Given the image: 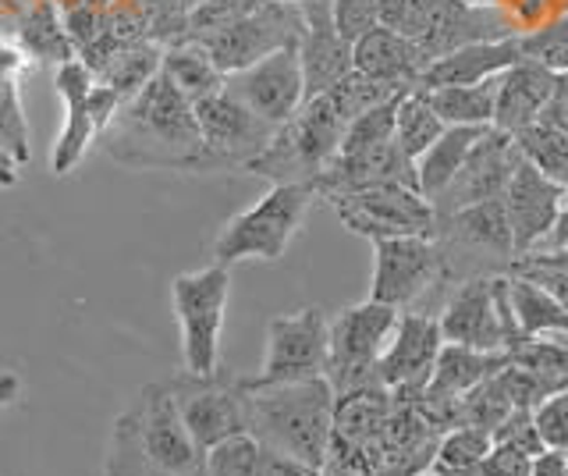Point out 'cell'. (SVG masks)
<instances>
[{
    "label": "cell",
    "instance_id": "1",
    "mask_svg": "<svg viewBox=\"0 0 568 476\" xmlns=\"http://www.w3.org/2000/svg\"><path fill=\"white\" fill-rule=\"evenodd\" d=\"M97 146L129 171L200 174L206 161L195 108L160 72L106 121Z\"/></svg>",
    "mask_w": 568,
    "mask_h": 476
},
{
    "label": "cell",
    "instance_id": "2",
    "mask_svg": "<svg viewBox=\"0 0 568 476\" xmlns=\"http://www.w3.org/2000/svg\"><path fill=\"white\" fill-rule=\"evenodd\" d=\"M103 476H206V452L185 431L168 381L146 384L114 419Z\"/></svg>",
    "mask_w": 568,
    "mask_h": 476
},
{
    "label": "cell",
    "instance_id": "3",
    "mask_svg": "<svg viewBox=\"0 0 568 476\" xmlns=\"http://www.w3.org/2000/svg\"><path fill=\"white\" fill-rule=\"evenodd\" d=\"M334 431V387L327 377L248 387V437L266 452L324 469Z\"/></svg>",
    "mask_w": 568,
    "mask_h": 476
},
{
    "label": "cell",
    "instance_id": "4",
    "mask_svg": "<svg viewBox=\"0 0 568 476\" xmlns=\"http://www.w3.org/2000/svg\"><path fill=\"white\" fill-rule=\"evenodd\" d=\"M348 125L352 118L342 111V103L331 93H320L302 103L292 121H284L271 143H266V150L245 171L256 174V179H266L271 185H313L334 161Z\"/></svg>",
    "mask_w": 568,
    "mask_h": 476
},
{
    "label": "cell",
    "instance_id": "5",
    "mask_svg": "<svg viewBox=\"0 0 568 476\" xmlns=\"http://www.w3.org/2000/svg\"><path fill=\"white\" fill-rule=\"evenodd\" d=\"M316 200V189L306 182L271 185L266 196H260L253 206L235 214L217 232V239L210 245L213 263H224V267H235L242 260L277 263L288 253L298 227L306 224V214Z\"/></svg>",
    "mask_w": 568,
    "mask_h": 476
},
{
    "label": "cell",
    "instance_id": "6",
    "mask_svg": "<svg viewBox=\"0 0 568 476\" xmlns=\"http://www.w3.org/2000/svg\"><path fill=\"white\" fill-rule=\"evenodd\" d=\"M168 387L185 431L203 452L227 437L248 434V377L235 374V369L217 366L210 374L178 369Z\"/></svg>",
    "mask_w": 568,
    "mask_h": 476
},
{
    "label": "cell",
    "instance_id": "7",
    "mask_svg": "<svg viewBox=\"0 0 568 476\" xmlns=\"http://www.w3.org/2000/svg\"><path fill=\"white\" fill-rule=\"evenodd\" d=\"M231 298V267L210 263L171 281L174 321L182 327V369L210 374L221 366V331Z\"/></svg>",
    "mask_w": 568,
    "mask_h": 476
},
{
    "label": "cell",
    "instance_id": "8",
    "mask_svg": "<svg viewBox=\"0 0 568 476\" xmlns=\"http://www.w3.org/2000/svg\"><path fill=\"white\" fill-rule=\"evenodd\" d=\"M395 306L384 303H355L334 313L331 321V356H327V381L334 395L363 392V387H381L377 363L390 342V331L398 324Z\"/></svg>",
    "mask_w": 568,
    "mask_h": 476
},
{
    "label": "cell",
    "instance_id": "9",
    "mask_svg": "<svg viewBox=\"0 0 568 476\" xmlns=\"http://www.w3.org/2000/svg\"><path fill=\"white\" fill-rule=\"evenodd\" d=\"M331 356V316L320 306H302L281 313L266 324V352L260 374L248 377V387L292 384L327 374Z\"/></svg>",
    "mask_w": 568,
    "mask_h": 476
},
{
    "label": "cell",
    "instance_id": "10",
    "mask_svg": "<svg viewBox=\"0 0 568 476\" xmlns=\"http://www.w3.org/2000/svg\"><path fill=\"white\" fill-rule=\"evenodd\" d=\"M352 235L369 242L377 239H437V210L430 200H423L419 189L408 185H373L359 192L327 200Z\"/></svg>",
    "mask_w": 568,
    "mask_h": 476
},
{
    "label": "cell",
    "instance_id": "11",
    "mask_svg": "<svg viewBox=\"0 0 568 476\" xmlns=\"http://www.w3.org/2000/svg\"><path fill=\"white\" fill-rule=\"evenodd\" d=\"M448 263L437 239H377L373 242V281H369V298L373 303L408 310L416 306L426 292L444 285Z\"/></svg>",
    "mask_w": 568,
    "mask_h": 476
},
{
    "label": "cell",
    "instance_id": "12",
    "mask_svg": "<svg viewBox=\"0 0 568 476\" xmlns=\"http://www.w3.org/2000/svg\"><path fill=\"white\" fill-rule=\"evenodd\" d=\"M302 37V11L298 0H266L263 8L245 14L235 26L200 37V43L210 61L221 68L224 75H235L242 68L263 61L266 54L284 47H298Z\"/></svg>",
    "mask_w": 568,
    "mask_h": 476
},
{
    "label": "cell",
    "instance_id": "13",
    "mask_svg": "<svg viewBox=\"0 0 568 476\" xmlns=\"http://www.w3.org/2000/svg\"><path fill=\"white\" fill-rule=\"evenodd\" d=\"M192 108L206 150L203 171H245L277 132L271 121L253 114L227 90L210 93L200 103H192Z\"/></svg>",
    "mask_w": 568,
    "mask_h": 476
},
{
    "label": "cell",
    "instance_id": "14",
    "mask_svg": "<svg viewBox=\"0 0 568 476\" xmlns=\"http://www.w3.org/2000/svg\"><path fill=\"white\" fill-rule=\"evenodd\" d=\"M505 281L508 271L462 277L437 313L444 342L466 345L476 352H505L508 348V331L501 321Z\"/></svg>",
    "mask_w": 568,
    "mask_h": 476
},
{
    "label": "cell",
    "instance_id": "15",
    "mask_svg": "<svg viewBox=\"0 0 568 476\" xmlns=\"http://www.w3.org/2000/svg\"><path fill=\"white\" fill-rule=\"evenodd\" d=\"M224 90L242 100L248 111L271 121L281 129L284 121H292L298 108L306 103V79H302L298 47H284L266 54L263 61L242 68V72L224 79Z\"/></svg>",
    "mask_w": 568,
    "mask_h": 476
},
{
    "label": "cell",
    "instance_id": "16",
    "mask_svg": "<svg viewBox=\"0 0 568 476\" xmlns=\"http://www.w3.org/2000/svg\"><path fill=\"white\" fill-rule=\"evenodd\" d=\"M437 245L452 277L458 274L466 256H476L479 263H497V267L508 271L515 260V245L505 200H484L466 210H455L448 217H437Z\"/></svg>",
    "mask_w": 568,
    "mask_h": 476
},
{
    "label": "cell",
    "instance_id": "17",
    "mask_svg": "<svg viewBox=\"0 0 568 476\" xmlns=\"http://www.w3.org/2000/svg\"><path fill=\"white\" fill-rule=\"evenodd\" d=\"M519 164H523V150L515 143V135L490 125L476 139V146L469 150L466 164L458 168L452 185L434 200L437 217H448L455 210H466L473 203L505 196V189Z\"/></svg>",
    "mask_w": 568,
    "mask_h": 476
},
{
    "label": "cell",
    "instance_id": "18",
    "mask_svg": "<svg viewBox=\"0 0 568 476\" xmlns=\"http://www.w3.org/2000/svg\"><path fill=\"white\" fill-rule=\"evenodd\" d=\"M444 334L434 313H398V324L390 331V342L377 363L381 387L395 395H423L434 377Z\"/></svg>",
    "mask_w": 568,
    "mask_h": 476
},
{
    "label": "cell",
    "instance_id": "19",
    "mask_svg": "<svg viewBox=\"0 0 568 476\" xmlns=\"http://www.w3.org/2000/svg\"><path fill=\"white\" fill-rule=\"evenodd\" d=\"M501 200H505V214H508V227H511L515 260H519L547 239V232L558 221L561 203L568 200V192L558 182H550L544 171H537L523 156V164L515 168Z\"/></svg>",
    "mask_w": 568,
    "mask_h": 476
},
{
    "label": "cell",
    "instance_id": "20",
    "mask_svg": "<svg viewBox=\"0 0 568 476\" xmlns=\"http://www.w3.org/2000/svg\"><path fill=\"white\" fill-rule=\"evenodd\" d=\"M298 11H302L298 61H302V79H306V100H313L355 72L352 43L334 26L331 0H298Z\"/></svg>",
    "mask_w": 568,
    "mask_h": 476
},
{
    "label": "cell",
    "instance_id": "21",
    "mask_svg": "<svg viewBox=\"0 0 568 476\" xmlns=\"http://www.w3.org/2000/svg\"><path fill=\"white\" fill-rule=\"evenodd\" d=\"M93 85H97L93 72H89L79 58L53 72V90L64 100V114H68L50 153V171L58 174V179L75 171L82 164V156L89 153V146H97V139H100V125L93 114Z\"/></svg>",
    "mask_w": 568,
    "mask_h": 476
},
{
    "label": "cell",
    "instance_id": "22",
    "mask_svg": "<svg viewBox=\"0 0 568 476\" xmlns=\"http://www.w3.org/2000/svg\"><path fill=\"white\" fill-rule=\"evenodd\" d=\"M426 54L416 40L402 37L395 29H369L359 43H352V68L359 75L395 85V90H416L419 75L426 72Z\"/></svg>",
    "mask_w": 568,
    "mask_h": 476
},
{
    "label": "cell",
    "instance_id": "23",
    "mask_svg": "<svg viewBox=\"0 0 568 476\" xmlns=\"http://www.w3.org/2000/svg\"><path fill=\"white\" fill-rule=\"evenodd\" d=\"M515 61H523L519 37L466 43V47L452 50V54H444V58L426 64V72L419 75L416 90H440V85H476V82H487V79H497L501 72H508Z\"/></svg>",
    "mask_w": 568,
    "mask_h": 476
},
{
    "label": "cell",
    "instance_id": "24",
    "mask_svg": "<svg viewBox=\"0 0 568 476\" xmlns=\"http://www.w3.org/2000/svg\"><path fill=\"white\" fill-rule=\"evenodd\" d=\"M550 68L537 61H515L508 72L497 75V108H494V129H501L508 135H519L523 129L537 125V118L544 111V103L555 85Z\"/></svg>",
    "mask_w": 568,
    "mask_h": 476
},
{
    "label": "cell",
    "instance_id": "25",
    "mask_svg": "<svg viewBox=\"0 0 568 476\" xmlns=\"http://www.w3.org/2000/svg\"><path fill=\"white\" fill-rule=\"evenodd\" d=\"M508 366V352H476L466 345H440V356L434 366V377L426 384V398H440V402H455L462 395H469L476 384H484L494 377L497 369Z\"/></svg>",
    "mask_w": 568,
    "mask_h": 476
},
{
    "label": "cell",
    "instance_id": "26",
    "mask_svg": "<svg viewBox=\"0 0 568 476\" xmlns=\"http://www.w3.org/2000/svg\"><path fill=\"white\" fill-rule=\"evenodd\" d=\"M18 47L26 50L29 61H43L61 68L75 61V43L64 29V11L58 0H36V4L18 19Z\"/></svg>",
    "mask_w": 568,
    "mask_h": 476
},
{
    "label": "cell",
    "instance_id": "27",
    "mask_svg": "<svg viewBox=\"0 0 568 476\" xmlns=\"http://www.w3.org/2000/svg\"><path fill=\"white\" fill-rule=\"evenodd\" d=\"M508 298L523 338H568V313L547 288L508 271Z\"/></svg>",
    "mask_w": 568,
    "mask_h": 476
},
{
    "label": "cell",
    "instance_id": "28",
    "mask_svg": "<svg viewBox=\"0 0 568 476\" xmlns=\"http://www.w3.org/2000/svg\"><path fill=\"white\" fill-rule=\"evenodd\" d=\"M160 75H164L189 103H200L203 97L224 90V79H227L195 40H178V43L164 47Z\"/></svg>",
    "mask_w": 568,
    "mask_h": 476
},
{
    "label": "cell",
    "instance_id": "29",
    "mask_svg": "<svg viewBox=\"0 0 568 476\" xmlns=\"http://www.w3.org/2000/svg\"><path fill=\"white\" fill-rule=\"evenodd\" d=\"M487 129H476V125H455V129H444V135L437 143L426 150L419 161H416V182L423 200H437L444 189L452 185V179L458 174V168L466 164L469 150L476 146V139L484 135Z\"/></svg>",
    "mask_w": 568,
    "mask_h": 476
},
{
    "label": "cell",
    "instance_id": "30",
    "mask_svg": "<svg viewBox=\"0 0 568 476\" xmlns=\"http://www.w3.org/2000/svg\"><path fill=\"white\" fill-rule=\"evenodd\" d=\"M430 100L434 114L448 129L455 125H476L490 129L494 125V108H497V79L476 82V85H440V90H419Z\"/></svg>",
    "mask_w": 568,
    "mask_h": 476
},
{
    "label": "cell",
    "instance_id": "31",
    "mask_svg": "<svg viewBox=\"0 0 568 476\" xmlns=\"http://www.w3.org/2000/svg\"><path fill=\"white\" fill-rule=\"evenodd\" d=\"M160 61H164V47L153 40H139V43L121 47L118 54L106 58V64L100 72H93V79L111 85V90L129 103L142 85L160 72Z\"/></svg>",
    "mask_w": 568,
    "mask_h": 476
},
{
    "label": "cell",
    "instance_id": "32",
    "mask_svg": "<svg viewBox=\"0 0 568 476\" xmlns=\"http://www.w3.org/2000/svg\"><path fill=\"white\" fill-rule=\"evenodd\" d=\"M444 121L434 114L430 100L419 90H405L398 100V114H395V143L408 156V161H419V156L430 150L437 139L444 135Z\"/></svg>",
    "mask_w": 568,
    "mask_h": 476
},
{
    "label": "cell",
    "instance_id": "33",
    "mask_svg": "<svg viewBox=\"0 0 568 476\" xmlns=\"http://www.w3.org/2000/svg\"><path fill=\"white\" fill-rule=\"evenodd\" d=\"M515 143H519L526 161L544 171L550 182H558L565 192H568V135L558 132V129H547V125H529L515 135Z\"/></svg>",
    "mask_w": 568,
    "mask_h": 476
},
{
    "label": "cell",
    "instance_id": "34",
    "mask_svg": "<svg viewBox=\"0 0 568 476\" xmlns=\"http://www.w3.org/2000/svg\"><path fill=\"white\" fill-rule=\"evenodd\" d=\"M494 448V434L484 427H455L440 437L437 448V463L434 469H448V473H466L476 469Z\"/></svg>",
    "mask_w": 568,
    "mask_h": 476
},
{
    "label": "cell",
    "instance_id": "35",
    "mask_svg": "<svg viewBox=\"0 0 568 476\" xmlns=\"http://www.w3.org/2000/svg\"><path fill=\"white\" fill-rule=\"evenodd\" d=\"M519 47H523V58L537 61L558 75H568V11L558 14L555 22L519 32Z\"/></svg>",
    "mask_w": 568,
    "mask_h": 476
},
{
    "label": "cell",
    "instance_id": "36",
    "mask_svg": "<svg viewBox=\"0 0 568 476\" xmlns=\"http://www.w3.org/2000/svg\"><path fill=\"white\" fill-rule=\"evenodd\" d=\"M440 0H377V19L384 29H395L402 37L423 43L437 22Z\"/></svg>",
    "mask_w": 568,
    "mask_h": 476
},
{
    "label": "cell",
    "instance_id": "37",
    "mask_svg": "<svg viewBox=\"0 0 568 476\" xmlns=\"http://www.w3.org/2000/svg\"><path fill=\"white\" fill-rule=\"evenodd\" d=\"M260 455L256 437H227L206 452V476H260Z\"/></svg>",
    "mask_w": 568,
    "mask_h": 476
},
{
    "label": "cell",
    "instance_id": "38",
    "mask_svg": "<svg viewBox=\"0 0 568 476\" xmlns=\"http://www.w3.org/2000/svg\"><path fill=\"white\" fill-rule=\"evenodd\" d=\"M263 4H266V0H206V4L189 11V22H185V37L182 40H200V37H210V32H217V29L235 26L239 19L253 14Z\"/></svg>",
    "mask_w": 568,
    "mask_h": 476
},
{
    "label": "cell",
    "instance_id": "39",
    "mask_svg": "<svg viewBox=\"0 0 568 476\" xmlns=\"http://www.w3.org/2000/svg\"><path fill=\"white\" fill-rule=\"evenodd\" d=\"M532 427H537L544 448L568 452V384L532 409Z\"/></svg>",
    "mask_w": 568,
    "mask_h": 476
},
{
    "label": "cell",
    "instance_id": "40",
    "mask_svg": "<svg viewBox=\"0 0 568 476\" xmlns=\"http://www.w3.org/2000/svg\"><path fill=\"white\" fill-rule=\"evenodd\" d=\"M508 271L526 274L529 281H537V285L555 295L558 303L565 306V313H568V267H565V263L550 260V256H540V253H526L519 260H511Z\"/></svg>",
    "mask_w": 568,
    "mask_h": 476
},
{
    "label": "cell",
    "instance_id": "41",
    "mask_svg": "<svg viewBox=\"0 0 568 476\" xmlns=\"http://www.w3.org/2000/svg\"><path fill=\"white\" fill-rule=\"evenodd\" d=\"M334 26L348 43H359L369 29H377V0H331Z\"/></svg>",
    "mask_w": 568,
    "mask_h": 476
},
{
    "label": "cell",
    "instance_id": "42",
    "mask_svg": "<svg viewBox=\"0 0 568 476\" xmlns=\"http://www.w3.org/2000/svg\"><path fill=\"white\" fill-rule=\"evenodd\" d=\"M494 445H505V448L523 452L526 458H537L544 452V440H540L537 427H532V413L515 409L501 427L494 431Z\"/></svg>",
    "mask_w": 568,
    "mask_h": 476
},
{
    "label": "cell",
    "instance_id": "43",
    "mask_svg": "<svg viewBox=\"0 0 568 476\" xmlns=\"http://www.w3.org/2000/svg\"><path fill=\"white\" fill-rule=\"evenodd\" d=\"M537 121L568 135V75H555V85H550V97H547Z\"/></svg>",
    "mask_w": 568,
    "mask_h": 476
},
{
    "label": "cell",
    "instance_id": "44",
    "mask_svg": "<svg viewBox=\"0 0 568 476\" xmlns=\"http://www.w3.org/2000/svg\"><path fill=\"white\" fill-rule=\"evenodd\" d=\"M260 476H320V469H310L295 463V458H284L277 452H266L260 455Z\"/></svg>",
    "mask_w": 568,
    "mask_h": 476
},
{
    "label": "cell",
    "instance_id": "45",
    "mask_svg": "<svg viewBox=\"0 0 568 476\" xmlns=\"http://www.w3.org/2000/svg\"><path fill=\"white\" fill-rule=\"evenodd\" d=\"M532 253H568V200H565L561 210H558L555 227H550L547 239H544Z\"/></svg>",
    "mask_w": 568,
    "mask_h": 476
},
{
    "label": "cell",
    "instance_id": "46",
    "mask_svg": "<svg viewBox=\"0 0 568 476\" xmlns=\"http://www.w3.org/2000/svg\"><path fill=\"white\" fill-rule=\"evenodd\" d=\"M529 476H568V455L555 452V448H544L529 463Z\"/></svg>",
    "mask_w": 568,
    "mask_h": 476
},
{
    "label": "cell",
    "instance_id": "47",
    "mask_svg": "<svg viewBox=\"0 0 568 476\" xmlns=\"http://www.w3.org/2000/svg\"><path fill=\"white\" fill-rule=\"evenodd\" d=\"M22 398V377L14 369H0V413Z\"/></svg>",
    "mask_w": 568,
    "mask_h": 476
},
{
    "label": "cell",
    "instance_id": "48",
    "mask_svg": "<svg viewBox=\"0 0 568 476\" xmlns=\"http://www.w3.org/2000/svg\"><path fill=\"white\" fill-rule=\"evenodd\" d=\"M18 168H22V164H18L14 156L4 146H0V189L18 185Z\"/></svg>",
    "mask_w": 568,
    "mask_h": 476
},
{
    "label": "cell",
    "instance_id": "49",
    "mask_svg": "<svg viewBox=\"0 0 568 476\" xmlns=\"http://www.w3.org/2000/svg\"><path fill=\"white\" fill-rule=\"evenodd\" d=\"M61 4V11H71V8H79V4H85V0H58Z\"/></svg>",
    "mask_w": 568,
    "mask_h": 476
},
{
    "label": "cell",
    "instance_id": "50",
    "mask_svg": "<svg viewBox=\"0 0 568 476\" xmlns=\"http://www.w3.org/2000/svg\"><path fill=\"white\" fill-rule=\"evenodd\" d=\"M200 4H206V0H185V8L192 11V8H200Z\"/></svg>",
    "mask_w": 568,
    "mask_h": 476
},
{
    "label": "cell",
    "instance_id": "51",
    "mask_svg": "<svg viewBox=\"0 0 568 476\" xmlns=\"http://www.w3.org/2000/svg\"><path fill=\"white\" fill-rule=\"evenodd\" d=\"M419 476H437V473H434V469H426V473H419Z\"/></svg>",
    "mask_w": 568,
    "mask_h": 476
}]
</instances>
